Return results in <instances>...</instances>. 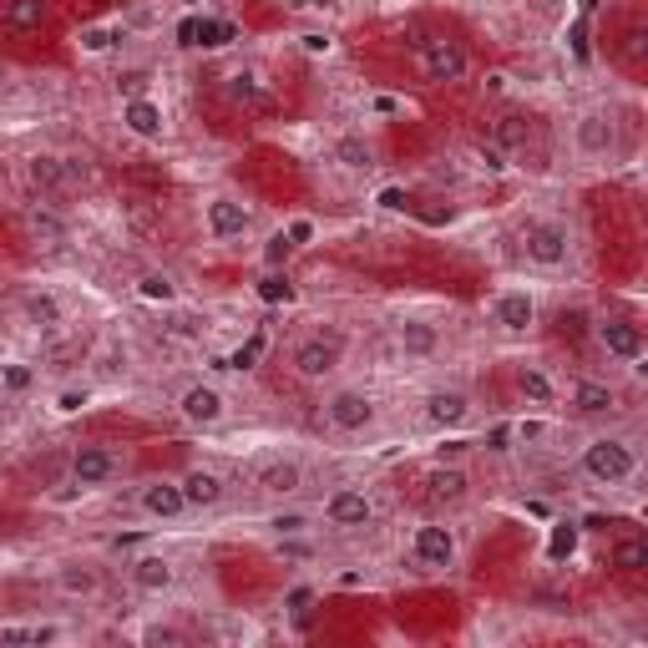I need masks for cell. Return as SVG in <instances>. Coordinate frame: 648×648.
Returning <instances> with one entry per match:
<instances>
[{
    "label": "cell",
    "instance_id": "obj_24",
    "mask_svg": "<svg viewBox=\"0 0 648 648\" xmlns=\"http://www.w3.org/2000/svg\"><path fill=\"white\" fill-rule=\"evenodd\" d=\"M122 122H127V132H137V137H162V107H157L152 97L127 102V107H122Z\"/></svg>",
    "mask_w": 648,
    "mask_h": 648
},
{
    "label": "cell",
    "instance_id": "obj_23",
    "mask_svg": "<svg viewBox=\"0 0 648 648\" xmlns=\"http://www.w3.org/2000/svg\"><path fill=\"white\" fill-rule=\"evenodd\" d=\"M183 497H188V507H218L223 502V476L218 471H188Z\"/></svg>",
    "mask_w": 648,
    "mask_h": 648
},
{
    "label": "cell",
    "instance_id": "obj_7",
    "mask_svg": "<svg viewBox=\"0 0 648 648\" xmlns=\"http://www.w3.org/2000/svg\"><path fill=\"white\" fill-rule=\"evenodd\" d=\"M112 476H122V456L117 451H107V446H76V456H71V481L76 486H102Z\"/></svg>",
    "mask_w": 648,
    "mask_h": 648
},
{
    "label": "cell",
    "instance_id": "obj_50",
    "mask_svg": "<svg viewBox=\"0 0 648 648\" xmlns=\"http://www.w3.org/2000/svg\"><path fill=\"white\" fill-rule=\"evenodd\" d=\"M284 233H289V243H294V249H304V243L314 238V223H309V218H294Z\"/></svg>",
    "mask_w": 648,
    "mask_h": 648
},
{
    "label": "cell",
    "instance_id": "obj_11",
    "mask_svg": "<svg viewBox=\"0 0 648 648\" xmlns=\"http://www.w3.org/2000/svg\"><path fill=\"white\" fill-rule=\"evenodd\" d=\"M254 228V208L249 203H238V198H213L208 203V233L213 238H243V233H249Z\"/></svg>",
    "mask_w": 648,
    "mask_h": 648
},
{
    "label": "cell",
    "instance_id": "obj_41",
    "mask_svg": "<svg viewBox=\"0 0 648 648\" xmlns=\"http://www.w3.org/2000/svg\"><path fill=\"white\" fill-rule=\"evenodd\" d=\"M309 603H314V588H304V583H299V588H289V598H284V608H289L299 623H309Z\"/></svg>",
    "mask_w": 648,
    "mask_h": 648
},
{
    "label": "cell",
    "instance_id": "obj_4",
    "mask_svg": "<svg viewBox=\"0 0 648 648\" xmlns=\"http://www.w3.org/2000/svg\"><path fill=\"white\" fill-rule=\"evenodd\" d=\"M340 355H345V335L340 330H314L294 345V370L304 380H324L330 370H340Z\"/></svg>",
    "mask_w": 648,
    "mask_h": 648
},
{
    "label": "cell",
    "instance_id": "obj_21",
    "mask_svg": "<svg viewBox=\"0 0 648 648\" xmlns=\"http://www.w3.org/2000/svg\"><path fill=\"white\" fill-rule=\"evenodd\" d=\"M132 583H137L142 593H168V588L178 583V573H173L168 557H137V562H132Z\"/></svg>",
    "mask_w": 648,
    "mask_h": 648
},
{
    "label": "cell",
    "instance_id": "obj_3",
    "mask_svg": "<svg viewBox=\"0 0 648 648\" xmlns=\"http://www.w3.org/2000/svg\"><path fill=\"white\" fill-rule=\"evenodd\" d=\"M416 66L426 81H461L471 71V56L456 36H421L416 41Z\"/></svg>",
    "mask_w": 648,
    "mask_h": 648
},
{
    "label": "cell",
    "instance_id": "obj_37",
    "mask_svg": "<svg viewBox=\"0 0 648 648\" xmlns=\"http://www.w3.org/2000/svg\"><path fill=\"white\" fill-rule=\"evenodd\" d=\"M522 395H527L532 405H547L557 390H552V380H547L542 370H522Z\"/></svg>",
    "mask_w": 648,
    "mask_h": 648
},
{
    "label": "cell",
    "instance_id": "obj_44",
    "mask_svg": "<svg viewBox=\"0 0 648 648\" xmlns=\"http://www.w3.org/2000/svg\"><path fill=\"white\" fill-rule=\"evenodd\" d=\"M87 400H92L87 390H61V395H56V411H61V416H76Z\"/></svg>",
    "mask_w": 648,
    "mask_h": 648
},
{
    "label": "cell",
    "instance_id": "obj_8",
    "mask_svg": "<svg viewBox=\"0 0 648 648\" xmlns=\"http://www.w3.org/2000/svg\"><path fill=\"white\" fill-rule=\"evenodd\" d=\"M411 552H416L421 567H451L456 562V537L441 522H421L416 537H411Z\"/></svg>",
    "mask_w": 648,
    "mask_h": 648
},
{
    "label": "cell",
    "instance_id": "obj_39",
    "mask_svg": "<svg viewBox=\"0 0 648 648\" xmlns=\"http://www.w3.org/2000/svg\"><path fill=\"white\" fill-rule=\"evenodd\" d=\"M304 527H309L304 512H279V517H269V532H274V537H299Z\"/></svg>",
    "mask_w": 648,
    "mask_h": 648
},
{
    "label": "cell",
    "instance_id": "obj_10",
    "mask_svg": "<svg viewBox=\"0 0 648 648\" xmlns=\"http://www.w3.org/2000/svg\"><path fill=\"white\" fill-rule=\"evenodd\" d=\"M178 411H183V421H193V426H218V421L228 416V400H223L218 385H188L183 400H178Z\"/></svg>",
    "mask_w": 648,
    "mask_h": 648
},
{
    "label": "cell",
    "instance_id": "obj_46",
    "mask_svg": "<svg viewBox=\"0 0 648 648\" xmlns=\"http://www.w3.org/2000/svg\"><path fill=\"white\" fill-rule=\"evenodd\" d=\"M476 152H481V162H486V168H492V173H507V152H502L497 142H481Z\"/></svg>",
    "mask_w": 648,
    "mask_h": 648
},
{
    "label": "cell",
    "instance_id": "obj_42",
    "mask_svg": "<svg viewBox=\"0 0 648 648\" xmlns=\"http://www.w3.org/2000/svg\"><path fill=\"white\" fill-rule=\"evenodd\" d=\"M299 51H304V56H330L335 41L324 36V31H304V36H299Z\"/></svg>",
    "mask_w": 648,
    "mask_h": 648
},
{
    "label": "cell",
    "instance_id": "obj_56",
    "mask_svg": "<svg viewBox=\"0 0 648 648\" xmlns=\"http://www.w3.org/2000/svg\"><path fill=\"white\" fill-rule=\"evenodd\" d=\"M137 542H142L137 532H127V537H112V547H117V552H127V547H137Z\"/></svg>",
    "mask_w": 648,
    "mask_h": 648
},
{
    "label": "cell",
    "instance_id": "obj_49",
    "mask_svg": "<svg viewBox=\"0 0 648 648\" xmlns=\"http://www.w3.org/2000/svg\"><path fill=\"white\" fill-rule=\"evenodd\" d=\"M142 643H162V648H178V643H183V633H178V628H147V633H142Z\"/></svg>",
    "mask_w": 648,
    "mask_h": 648
},
{
    "label": "cell",
    "instance_id": "obj_29",
    "mask_svg": "<svg viewBox=\"0 0 648 648\" xmlns=\"http://www.w3.org/2000/svg\"><path fill=\"white\" fill-rule=\"evenodd\" d=\"M426 486H431V497H436V502H461V497H466V471H456V466H436V471L426 476Z\"/></svg>",
    "mask_w": 648,
    "mask_h": 648
},
{
    "label": "cell",
    "instance_id": "obj_58",
    "mask_svg": "<svg viewBox=\"0 0 648 648\" xmlns=\"http://www.w3.org/2000/svg\"><path fill=\"white\" fill-rule=\"evenodd\" d=\"M0 431H6V416H0Z\"/></svg>",
    "mask_w": 648,
    "mask_h": 648
},
{
    "label": "cell",
    "instance_id": "obj_32",
    "mask_svg": "<svg viewBox=\"0 0 648 648\" xmlns=\"http://www.w3.org/2000/svg\"><path fill=\"white\" fill-rule=\"evenodd\" d=\"M264 345H269V340H264V330H254L249 340H243L228 360H218V365H223V370H254V365H259V355H264Z\"/></svg>",
    "mask_w": 648,
    "mask_h": 648
},
{
    "label": "cell",
    "instance_id": "obj_19",
    "mask_svg": "<svg viewBox=\"0 0 648 648\" xmlns=\"http://www.w3.org/2000/svg\"><path fill=\"white\" fill-rule=\"evenodd\" d=\"M0 26L16 31V36H36V31L46 26V0H6Z\"/></svg>",
    "mask_w": 648,
    "mask_h": 648
},
{
    "label": "cell",
    "instance_id": "obj_34",
    "mask_svg": "<svg viewBox=\"0 0 648 648\" xmlns=\"http://www.w3.org/2000/svg\"><path fill=\"white\" fill-rule=\"evenodd\" d=\"M259 299H264V304H294V284H289V274L269 269V274L259 279Z\"/></svg>",
    "mask_w": 648,
    "mask_h": 648
},
{
    "label": "cell",
    "instance_id": "obj_55",
    "mask_svg": "<svg viewBox=\"0 0 648 648\" xmlns=\"http://www.w3.org/2000/svg\"><path fill=\"white\" fill-rule=\"evenodd\" d=\"M370 112H400V102H395V97H375Z\"/></svg>",
    "mask_w": 648,
    "mask_h": 648
},
{
    "label": "cell",
    "instance_id": "obj_51",
    "mask_svg": "<svg viewBox=\"0 0 648 648\" xmlns=\"http://www.w3.org/2000/svg\"><path fill=\"white\" fill-rule=\"evenodd\" d=\"M375 203L395 213V208H405V193H400V188H380V193H375Z\"/></svg>",
    "mask_w": 648,
    "mask_h": 648
},
{
    "label": "cell",
    "instance_id": "obj_28",
    "mask_svg": "<svg viewBox=\"0 0 648 648\" xmlns=\"http://www.w3.org/2000/svg\"><path fill=\"white\" fill-rule=\"evenodd\" d=\"M395 345L405 355H431L436 350V330H431V324H421V319H405L400 330H395Z\"/></svg>",
    "mask_w": 648,
    "mask_h": 648
},
{
    "label": "cell",
    "instance_id": "obj_30",
    "mask_svg": "<svg viewBox=\"0 0 648 648\" xmlns=\"http://www.w3.org/2000/svg\"><path fill=\"white\" fill-rule=\"evenodd\" d=\"M56 588L71 593V598H92L97 593V573H92V567H81V562H66L56 573Z\"/></svg>",
    "mask_w": 648,
    "mask_h": 648
},
{
    "label": "cell",
    "instance_id": "obj_47",
    "mask_svg": "<svg viewBox=\"0 0 648 648\" xmlns=\"http://www.w3.org/2000/svg\"><path fill=\"white\" fill-rule=\"evenodd\" d=\"M117 87H122V92H127V102H137V97H142V92H147V71H127V76H122V81H117Z\"/></svg>",
    "mask_w": 648,
    "mask_h": 648
},
{
    "label": "cell",
    "instance_id": "obj_31",
    "mask_svg": "<svg viewBox=\"0 0 648 648\" xmlns=\"http://www.w3.org/2000/svg\"><path fill=\"white\" fill-rule=\"evenodd\" d=\"M613 567H618V573H643V567H648V542L643 537H623L613 547Z\"/></svg>",
    "mask_w": 648,
    "mask_h": 648
},
{
    "label": "cell",
    "instance_id": "obj_36",
    "mask_svg": "<svg viewBox=\"0 0 648 648\" xmlns=\"http://www.w3.org/2000/svg\"><path fill=\"white\" fill-rule=\"evenodd\" d=\"M573 552H578V527L573 522H557L552 537H547V557L562 562V557H573Z\"/></svg>",
    "mask_w": 648,
    "mask_h": 648
},
{
    "label": "cell",
    "instance_id": "obj_1",
    "mask_svg": "<svg viewBox=\"0 0 648 648\" xmlns=\"http://www.w3.org/2000/svg\"><path fill=\"white\" fill-rule=\"evenodd\" d=\"M522 259L537 264V269H562L567 259H573V233H567V223L557 218H532L522 228Z\"/></svg>",
    "mask_w": 648,
    "mask_h": 648
},
{
    "label": "cell",
    "instance_id": "obj_13",
    "mask_svg": "<svg viewBox=\"0 0 648 648\" xmlns=\"http://www.w3.org/2000/svg\"><path fill=\"white\" fill-rule=\"evenodd\" d=\"M578 152H583V157H613V152H618V127H613L608 112L578 117Z\"/></svg>",
    "mask_w": 648,
    "mask_h": 648
},
{
    "label": "cell",
    "instance_id": "obj_16",
    "mask_svg": "<svg viewBox=\"0 0 648 648\" xmlns=\"http://www.w3.org/2000/svg\"><path fill=\"white\" fill-rule=\"evenodd\" d=\"M26 178H31V188L46 193V198H61V193L71 188V178H66V157H56V152H36V157L26 162Z\"/></svg>",
    "mask_w": 648,
    "mask_h": 648
},
{
    "label": "cell",
    "instance_id": "obj_14",
    "mask_svg": "<svg viewBox=\"0 0 648 648\" xmlns=\"http://www.w3.org/2000/svg\"><path fill=\"white\" fill-rule=\"evenodd\" d=\"M370 517H375V507H370L365 492H355V486H340V492L324 502V522L330 527H365Z\"/></svg>",
    "mask_w": 648,
    "mask_h": 648
},
{
    "label": "cell",
    "instance_id": "obj_33",
    "mask_svg": "<svg viewBox=\"0 0 648 648\" xmlns=\"http://www.w3.org/2000/svg\"><path fill=\"white\" fill-rule=\"evenodd\" d=\"M117 41H122V31H117V26H87V31L76 36V46L87 51V56H102V51H112Z\"/></svg>",
    "mask_w": 648,
    "mask_h": 648
},
{
    "label": "cell",
    "instance_id": "obj_22",
    "mask_svg": "<svg viewBox=\"0 0 648 648\" xmlns=\"http://www.w3.org/2000/svg\"><path fill=\"white\" fill-rule=\"evenodd\" d=\"M21 314H26L31 330H46V335H56L61 324H66V314H61L56 294H26V299H21Z\"/></svg>",
    "mask_w": 648,
    "mask_h": 648
},
{
    "label": "cell",
    "instance_id": "obj_43",
    "mask_svg": "<svg viewBox=\"0 0 648 648\" xmlns=\"http://www.w3.org/2000/svg\"><path fill=\"white\" fill-rule=\"evenodd\" d=\"M567 46H573L578 61H593V46H588V21H578L573 31H567Z\"/></svg>",
    "mask_w": 648,
    "mask_h": 648
},
{
    "label": "cell",
    "instance_id": "obj_45",
    "mask_svg": "<svg viewBox=\"0 0 648 648\" xmlns=\"http://www.w3.org/2000/svg\"><path fill=\"white\" fill-rule=\"evenodd\" d=\"M284 11H340L345 0H279Z\"/></svg>",
    "mask_w": 648,
    "mask_h": 648
},
{
    "label": "cell",
    "instance_id": "obj_26",
    "mask_svg": "<svg viewBox=\"0 0 648 648\" xmlns=\"http://www.w3.org/2000/svg\"><path fill=\"white\" fill-rule=\"evenodd\" d=\"M26 228H31V238L41 243V249H61V243H66V223H61L51 208H31V213H26Z\"/></svg>",
    "mask_w": 648,
    "mask_h": 648
},
{
    "label": "cell",
    "instance_id": "obj_38",
    "mask_svg": "<svg viewBox=\"0 0 648 648\" xmlns=\"http://www.w3.org/2000/svg\"><path fill=\"white\" fill-rule=\"evenodd\" d=\"M137 294L152 299V304H168V299H173V279H168V274H142Z\"/></svg>",
    "mask_w": 648,
    "mask_h": 648
},
{
    "label": "cell",
    "instance_id": "obj_48",
    "mask_svg": "<svg viewBox=\"0 0 648 648\" xmlns=\"http://www.w3.org/2000/svg\"><path fill=\"white\" fill-rule=\"evenodd\" d=\"M512 436H517V426H507V421H502V426H492V431H486V451H507V441H512Z\"/></svg>",
    "mask_w": 648,
    "mask_h": 648
},
{
    "label": "cell",
    "instance_id": "obj_57",
    "mask_svg": "<svg viewBox=\"0 0 648 648\" xmlns=\"http://www.w3.org/2000/svg\"><path fill=\"white\" fill-rule=\"evenodd\" d=\"M578 11H583V21H588V16L598 11V0H578Z\"/></svg>",
    "mask_w": 648,
    "mask_h": 648
},
{
    "label": "cell",
    "instance_id": "obj_20",
    "mask_svg": "<svg viewBox=\"0 0 648 648\" xmlns=\"http://www.w3.org/2000/svg\"><path fill=\"white\" fill-rule=\"evenodd\" d=\"M532 314H537V304H532V294H517V289H512V294H502V299L492 304V319L502 324V330H507V335H522V330H527V324H532Z\"/></svg>",
    "mask_w": 648,
    "mask_h": 648
},
{
    "label": "cell",
    "instance_id": "obj_2",
    "mask_svg": "<svg viewBox=\"0 0 648 648\" xmlns=\"http://www.w3.org/2000/svg\"><path fill=\"white\" fill-rule=\"evenodd\" d=\"M583 471L598 481V486H623L633 471H638V451L618 436H598L583 446Z\"/></svg>",
    "mask_w": 648,
    "mask_h": 648
},
{
    "label": "cell",
    "instance_id": "obj_12",
    "mask_svg": "<svg viewBox=\"0 0 648 648\" xmlns=\"http://www.w3.org/2000/svg\"><path fill=\"white\" fill-rule=\"evenodd\" d=\"M238 36V26L233 21H218V16H188L183 26H178V46H203V51H218V46H228Z\"/></svg>",
    "mask_w": 648,
    "mask_h": 648
},
{
    "label": "cell",
    "instance_id": "obj_25",
    "mask_svg": "<svg viewBox=\"0 0 648 648\" xmlns=\"http://www.w3.org/2000/svg\"><path fill=\"white\" fill-rule=\"evenodd\" d=\"M573 405H578L583 416H608L613 405H618V395L608 385H598V380H578L573 385Z\"/></svg>",
    "mask_w": 648,
    "mask_h": 648
},
{
    "label": "cell",
    "instance_id": "obj_53",
    "mask_svg": "<svg viewBox=\"0 0 648 648\" xmlns=\"http://www.w3.org/2000/svg\"><path fill=\"white\" fill-rule=\"evenodd\" d=\"M6 385H11V390H26V385H31V370H21V365L6 370Z\"/></svg>",
    "mask_w": 648,
    "mask_h": 648
},
{
    "label": "cell",
    "instance_id": "obj_5",
    "mask_svg": "<svg viewBox=\"0 0 648 648\" xmlns=\"http://www.w3.org/2000/svg\"><path fill=\"white\" fill-rule=\"evenodd\" d=\"M324 421H330L335 431H345V436H355V431H365L375 421V400L365 390H335L330 400H324Z\"/></svg>",
    "mask_w": 648,
    "mask_h": 648
},
{
    "label": "cell",
    "instance_id": "obj_27",
    "mask_svg": "<svg viewBox=\"0 0 648 648\" xmlns=\"http://www.w3.org/2000/svg\"><path fill=\"white\" fill-rule=\"evenodd\" d=\"M335 162L345 173H365L370 162H375V152H370V142L365 137H355V132H345L340 142H335Z\"/></svg>",
    "mask_w": 648,
    "mask_h": 648
},
{
    "label": "cell",
    "instance_id": "obj_9",
    "mask_svg": "<svg viewBox=\"0 0 648 648\" xmlns=\"http://www.w3.org/2000/svg\"><path fill=\"white\" fill-rule=\"evenodd\" d=\"M598 345L613 355V360H623V365H638L643 360V330L633 319H603L598 324Z\"/></svg>",
    "mask_w": 648,
    "mask_h": 648
},
{
    "label": "cell",
    "instance_id": "obj_18",
    "mask_svg": "<svg viewBox=\"0 0 648 648\" xmlns=\"http://www.w3.org/2000/svg\"><path fill=\"white\" fill-rule=\"evenodd\" d=\"M471 416V400L461 395V390H431L426 395V421L436 426V431H451V426H461Z\"/></svg>",
    "mask_w": 648,
    "mask_h": 648
},
{
    "label": "cell",
    "instance_id": "obj_17",
    "mask_svg": "<svg viewBox=\"0 0 648 648\" xmlns=\"http://www.w3.org/2000/svg\"><path fill=\"white\" fill-rule=\"evenodd\" d=\"M299 481H304V471H299V461H289V456H274V461H264V466L254 471V486H259V492H269V497L299 492Z\"/></svg>",
    "mask_w": 648,
    "mask_h": 648
},
{
    "label": "cell",
    "instance_id": "obj_6",
    "mask_svg": "<svg viewBox=\"0 0 648 648\" xmlns=\"http://www.w3.org/2000/svg\"><path fill=\"white\" fill-rule=\"evenodd\" d=\"M223 92H228V102L249 107V112H269V107H274V87H269V76H264L259 66L228 71V76H223Z\"/></svg>",
    "mask_w": 648,
    "mask_h": 648
},
{
    "label": "cell",
    "instance_id": "obj_35",
    "mask_svg": "<svg viewBox=\"0 0 648 648\" xmlns=\"http://www.w3.org/2000/svg\"><path fill=\"white\" fill-rule=\"evenodd\" d=\"M0 643H56V628L41 623V628H16V623H0Z\"/></svg>",
    "mask_w": 648,
    "mask_h": 648
},
{
    "label": "cell",
    "instance_id": "obj_40",
    "mask_svg": "<svg viewBox=\"0 0 648 648\" xmlns=\"http://www.w3.org/2000/svg\"><path fill=\"white\" fill-rule=\"evenodd\" d=\"M289 254H294V243H289V233L279 228V233H274V238L264 243V264H269V269H279V264H284Z\"/></svg>",
    "mask_w": 648,
    "mask_h": 648
},
{
    "label": "cell",
    "instance_id": "obj_52",
    "mask_svg": "<svg viewBox=\"0 0 648 648\" xmlns=\"http://www.w3.org/2000/svg\"><path fill=\"white\" fill-rule=\"evenodd\" d=\"M643 41H648L643 26H633V31H628V56H633V61H643Z\"/></svg>",
    "mask_w": 648,
    "mask_h": 648
},
{
    "label": "cell",
    "instance_id": "obj_54",
    "mask_svg": "<svg viewBox=\"0 0 648 648\" xmlns=\"http://www.w3.org/2000/svg\"><path fill=\"white\" fill-rule=\"evenodd\" d=\"M562 335H583V314H578V309L562 314Z\"/></svg>",
    "mask_w": 648,
    "mask_h": 648
},
{
    "label": "cell",
    "instance_id": "obj_15",
    "mask_svg": "<svg viewBox=\"0 0 648 648\" xmlns=\"http://www.w3.org/2000/svg\"><path fill=\"white\" fill-rule=\"evenodd\" d=\"M142 512L147 517H157V522H173V517H183L188 512V497H183V481H152V486H142Z\"/></svg>",
    "mask_w": 648,
    "mask_h": 648
}]
</instances>
